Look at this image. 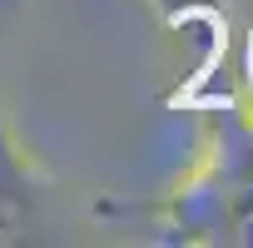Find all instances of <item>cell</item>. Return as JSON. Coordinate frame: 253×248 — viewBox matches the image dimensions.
<instances>
[{"instance_id":"6da1fadb","label":"cell","mask_w":253,"mask_h":248,"mask_svg":"<svg viewBox=\"0 0 253 248\" xmlns=\"http://www.w3.org/2000/svg\"><path fill=\"white\" fill-rule=\"evenodd\" d=\"M248 75H253V40H248Z\"/></svg>"}]
</instances>
